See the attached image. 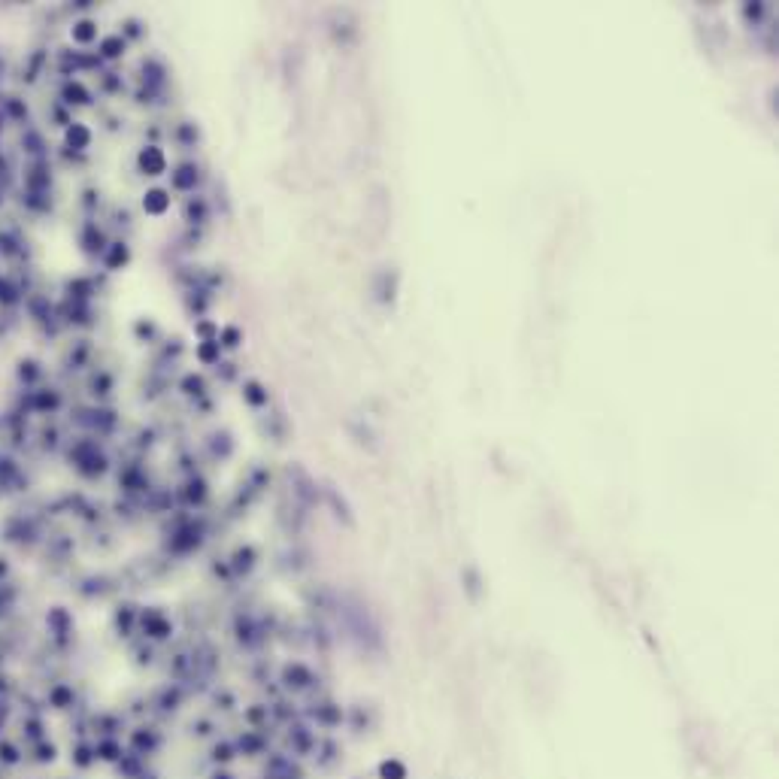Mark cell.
Wrapping results in <instances>:
<instances>
[{
	"instance_id": "1",
	"label": "cell",
	"mask_w": 779,
	"mask_h": 779,
	"mask_svg": "<svg viewBox=\"0 0 779 779\" xmlns=\"http://www.w3.org/2000/svg\"><path fill=\"white\" fill-rule=\"evenodd\" d=\"M137 167H140V173L143 176H161L164 170H167V155H164V149H158V146H146V149H140V155H137Z\"/></svg>"
},
{
	"instance_id": "2",
	"label": "cell",
	"mask_w": 779,
	"mask_h": 779,
	"mask_svg": "<svg viewBox=\"0 0 779 779\" xmlns=\"http://www.w3.org/2000/svg\"><path fill=\"white\" fill-rule=\"evenodd\" d=\"M64 146L73 149V152H85L91 146V128L85 122H67L64 128Z\"/></svg>"
},
{
	"instance_id": "3",
	"label": "cell",
	"mask_w": 779,
	"mask_h": 779,
	"mask_svg": "<svg viewBox=\"0 0 779 779\" xmlns=\"http://www.w3.org/2000/svg\"><path fill=\"white\" fill-rule=\"evenodd\" d=\"M61 100L67 106H88L91 104V91L82 85L79 79H67L61 88Z\"/></svg>"
},
{
	"instance_id": "4",
	"label": "cell",
	"mask_w": 779,
	"mask_h": 779,
	"mask_svg": "<svg viewBox=\"0 0 779 779\" xmlns=\"http://www.w3.org/2000/svg\"><path fill=\"white\" fill-rule=\"evenodd\" d=\"M200 170H197V164H179L173 170V176H170V186L176 188V191H195V186H197V176Z\"/></svg>"
},
{
	"instance_id": "5",
	"label": "cell",
	"mask_w": 779,
	"mask_h": 779,
	"mask_svg": "<svg viewBox=\"0 0 779 779\" xmlns=\"http://www.w3.org/2000/svg\"><path fill=\"white\" fill-rule=\"evenodd\" d=\"M143 209L146 215H164L170 209V191L167 188H149L143 195Z\"/></svg>"
},
{
	"instance_id": "6",
	"label": "cell",
	"mask_w": 779,
	"mask_h": 779,
	"mask_svg": "<svg viewBox=\"0 0 779 779\" xmlns=\"http://www.w3.org/2000/svg\"><path fill=\"white\" fill-rule=\"evenodd\" d=\"M124 49H128V40H124L122 33H110V37H100V43H97V58L115 61V58L124 55Z\"/></svg>"
},
{
	"instance_id": "7",
	"label": "cell",
	"mask_w": 779,
	"mask_h": 779,
	"mask_svg": "<svg viewBox=\"0 0 779 779\" xmlns=\"http://www.w3.org/2000/svg\"><path fill=\"white\" fill-rule=\"evenodd\" d=\"M70 40H73L76 46H91V43H97V22H95V19H79V22H73Z\"/></svg>"
},
{
	"instance_id": "8",
	"label": "cell",
	"mask_w": 779,
	"mask_h": 779,
	"mask_svg": "<svg viewBox=\"0 0 779 779\" xmlns=\"http://www.w3.org/2000/svg\"><path fill=\"white\" fill-rule=\"evenodd\" d=\"M128 261H131V249L124 246V243H110V246H106V255H104L106 270H122Z\"/></svg>"
},
{
	"instance_id": "9",
	"label": "cell",
	"mask_w": 779,
	"mask_h": 779,
	"mask_svg": "<svg viewBox=\"0 0 779 779\" xmlns=\"http://www.w3.org/2000/svg\"><path fill=\"white\" fill-rule=\"evenodd\" d=\"M195 358L200 364H219V358H222V346H219V340H200L197 343V349H195Z\"/></svg>"
},
{
	"instance_id": "10",
	"label": "cell",
	"mask_w": 779,
	"mask_h": 779,
	"mask_svg": "<svg viewBox=\"0 0 779 779\" xmlns=\"http://www.w3.org/2000/svg\"><path fill=\"white\" fill-rule=\"evenodd\" d=\"M0 304H6V306L19 304V288H15L6 276H0Z\"/></svg>"
},
{
	"instance_id": "11",
	"label": "cell",
	"mask_w": 779,
	"mask_h": 779,
	"mask_svg": "<svg viewBox=\"0 0 779 779\" xmlns=\"http://www.w3.org/2000/svg\"><path fill=\"white\" fill-rule=\"evenodd\" d=\"M215 340H219V346H222V349H237L240 343H243V334H240L237 328H222V331H219V337H215Z\"/></svg>"
},
{
	"instance_id": "12",
	"label": "cell",
	"mask_w": 779,
	"mask_h": 779,
	"mask_svg": "<svg viewBox=\"0 0 779 779\" xmlns=\"http://www.w3.org/2000/svg\"><path fill=\"white\" fill-rule=\"evenodd\" d=\"M243 391H246V400H249V404H264V400H267L264 388H261L258 382H246V388H243Z\"/></svg>"
},
{
	"instance_id": "13",
	"label": "cell",
	"mask_w": 779,
	"mask_h": 779,
	"mask_svg": "<svg viewBox=\"0 0 779 779\" xmlns=\"http://www.w3.org/2000/svg\"><path fill=\"white\" fill-rule=\"evenodd\" d=\"M182 388H186L188 395H200V391H204V379H200V376H195V373H188L186 379H182Z\"/></svg>"
},
{
	"instance_id": "14",
	"label": "cell",
	"mask_w": 779,
	"mask_h": 779,
	"mask_svg": "<svg viewBox=\"0 0 779 779\" xmlns=\"http://www.w3.org/2000/svg\"><path fill=\"white\" fill-rule=\"evenodd\" d=\"M0 252H3V255H13V252H15V246H13L10 237H0Z\"/></svg>"
},
{
	"instance_id": "15",
	"label": "cell",
	"mask_w": 779,
	"mask_h": 779,
	"mask_svg": "<svg viewBox=\"0 0 779 779\" xmlns=\"http://www.w3.org/2000/svg\"><path fill=\"white\" fill-rule=\"evenodd\" d=\"M0 131H3V115H0Z\"/></svg>"
}]
</instances>
